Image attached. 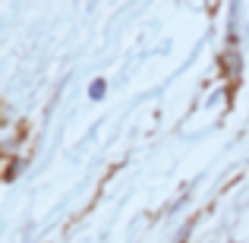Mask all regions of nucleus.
I'll return each instance as SVG.
<instances>
[{"label": "nucleus", "mask_w": 249, "mask_h": 243, "mask_svg": "<svg viewBox=\"0 0 249 243\" xmlns=\"http://www.w3.org/2000/svg\"><path fill=\"white\" fill-rule=\"evenodd\" d=\"M104 92H107V82H104V79H95V82L89 85V95L95 98V101H101V98H104Z\"/></svg>", "instance_id": "f257e3e1"}]
</instances>
